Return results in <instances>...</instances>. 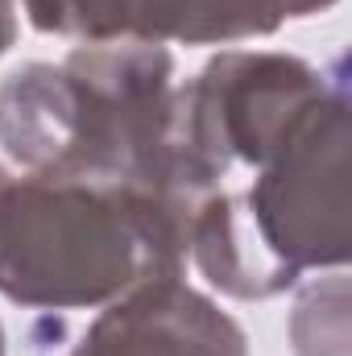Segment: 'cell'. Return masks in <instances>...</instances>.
I'll return each instance as SVG.
<instances>
[{
  "instance_id": "1",
  "label": "cell",
  "mask_w": 352,
  "mask_h": 356,
  "mask_svg": "<svg viewBox=\"0 0 352 356\" xmlns=\"http://www.w3.org/2000/svg\"><path fill=\"white\" fill-rule=\"evenodd\" d=\"M195 211L83 175L0 170V294L21 307H108L150 277H178Z\"/></svg>"
},
{
  "instance_id": "2",
  "label": "cell",
  "mask_w": 352,
  "mask_h": 356,
  "mask_svg": "<svg viewBox=\"0 0 352 356\" xmlns=\"http://www.w3.org/2000/svg\"><path fill=\"white\" fill-rule=\"evenodd\" d=\"M349 99L328 88L262 178L237 195L262 249L294 277L349 261Z\"/></svg>"
},
{
  "instance_id": "3",
  "label": "cell",
  "mask_w": 352,
  "mask_h": 356,
  "mask_svg": "<svg viewBox=\"0 0 352 356\" xmlns=\"http://www.w3.org/2000/svg\"><path fill=\"white\" fill-rule=\"evenodd\" d=\"M323 95V75L294 54L224 50L175 91L178 133L220 182L232 162L262 170Z\"/></svg>"
},
{
  "instance_id": "4",
  "label": "cell",
  "mask_w": 352,
  "mask_h": 356,
  "mask_svg": "<svg viewBox=\"0 0 352 356\" xmlns=\"http://www.w3.org/2000/svg\"><path fill=\"white\" fill-rule=\"evenodd\" d=\"M67 356H249L245 327L178 277L112 298Z\"/></svg>"
},
{
  "instance_id": "5",
  "label": "cell",
  "mask_w": 352,
  "mask_h": 356,
  "mask_svg": "<svg viewBox=\"0 0 352 356\" xmlns=\"http://www.w3.org/2000/svg\"><path fill=\"white\" fill-rule=\"evenodd\" d=\"M0 145L25 175H54L75 145V91L63 67L29 63L0 83Z\"/></svg>"
},
{
  "instance_id": "6",
  "label": "cell",
  "mask_w": 352,
  "mask_h": 356,
  "mask_svg": "<svg viewBox=\"0 0 352 356\" xmlns=\"http://www.w3.org/2000/svg\"><path fill=\"white\" fill-rule=\"evenodd\" d=\"M186 257L216 290L232 298H273L298 282L290 269L278 266L262 249V241L253 236L241 211V199L224 191H211L199 203L191 220V236H186Z\"/></svg>"
},
{
  "instance_id": "7",
  "label": "cell",
  "mask_w": 352,
  "mask_h": 356,
  "mask_svg": "<svg viewBox=\"0 0 352 356\" xmlns=\"http://www.w3.org/2000/svg\"><path fill=\"white\" fill-rule=\"evenodd\" d=\"M278 25L269 0H129V38L162 46H228L265 38Z\"/></svg>"
},
{
  "instance_id": "8",
  "label": "cell",
  "mask_w": 352,
  "mask_h": 356,
  "mask_svg": "<svg viewBox=\"0 0 352 356\" xmlns=\"http://www.w3.org/2000/svg\"><path fill=\"white\" fill-rule=\"evenodd\" d=\"M294 356H349V282L332 273L303 290L290 315Z\"/></svg>"
},
{
  "instance_id": "9",
  "label": "cell",
  "mask_w": 352,
  "mask_h": 356,
  "mask_svg": "<svg viewBox=\"0 0 352 356\" xmlns=\"http://www.w3.org/2000/svg\"><path fill=\"white\" fill-rule=\"evenodd\" d=\"M29 25L79 42L129 38V0H25Z\"/></svg>"
},
{
  "instance_id": "10",
  "label": "cell",
  "mask_w": 352,
  "mask_h": 356,
  "mask_svg": "<svg viewBox=\"0 0 352 356\" xmlns=\"http://www.w3.org/2000/svg\"><path fill=\"white\" fill-rule=\"evenodd\" d=\"M269 4H273L278 21H290V17H311V13H323V8H332L336 0H269Z\"/></svg>"
},
{
  "instance_id": "11",
  "label": "cell",
  "mask_w": 352,
  "mask_h": 356,
  "mask_svg": "<svg viewBox=\"0 0 352 356\" xmlns=\"http://www.w3.org/2000/svg\"><path fill=\"white\" fill-rule=\"evenodd\" d=\"M17 42V0H0V54Z\"/></svg>"
},
{
  "instance_id": "12",
  "label": "cell",
  "mask_w": 352,
  "mask_h": 356,
  "mask_svg": "<svg viewBox=\"0 0 352 356\" xmlns=\"http://www.w3.org/2000/svg\"><path fill=\"white\" fill-rule=\"evenodd\" d=\"M0 356H4V327H0Z\"/></svg>"
}]
</instances>
